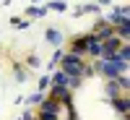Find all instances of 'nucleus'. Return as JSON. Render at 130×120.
Listing matches in <instances>:
<instances>
[{"mask_svg": "<svg viewBox=\"0 0 130 120\" xmlns=\"http://www.w3.org/2000/svg\"><path fill=\"white\" fill-rule=\"evenodd\" d=\"M42 99H44V94H42V91H37V94H31V97H29V104H39Z\"/></svg>", "mask_w": 130, "mask_h": 120, "instance_id": "obj_13", "label": "nucleus"}, {"mask_svg": "<svg viewBox=\"0 0 130 120\" xmlns=\"http://www.w3.org/2000/svg\"><path fill=\"white\" fill-rule=\"evenodd\" d=\"M39 110H42V112L60 115V102H57V99H52V97H47V99H42V102H39Z\"/></svg>", "mask_w": 130, "mask_h": 120, "instance_id": "obj_7", "label": "nucleus"}, {"mask_svg": "<svg viewBox=\"0 0 130 120\" xmlns=\"http://www.w3.org/2000/svg\"><path fill=\"white\" fill-rule=\"evenodd\" d=\"M107 24L109 26H120V24H127V8H117L107 16Z\"/></svg>", "mask_w": 130, "mask_h": 120, "instance_id": "obj_5", "label": "nucleus"}, {"mask_svg": "<svg viewBox=\"0 0 130 120\" xmlns=\"http://www.w3.org/2000/svg\"><path fill=\"white\" fill-rule=\"evenodd\" d=\"M120 47H122V39H120V37H115V34H112V37H107V39L102 42V58L115 55V52L120 50Z\"/></svg>", "mask_w": 130, "mask_h": 120, "instance_id": "obj_3", "label": "nucleus"}, {"mask_svg": "<svg viewBox=\"0 0 130 120\" xmlns=\"http://www.w3.org/2000/svg\"><path fill=\"white\" fill-rule=\"evenodd\" d=\"M86 55H102V42L94 34H86Z\"/></svg>", "mask_w": 130, "mask_h": 120, "instance_id": "obj_6", "label": "nucleus"}, {"mask_svg": "<svg viewBox=\"0 0 130 120\" xmlns=\"http://www.w3.org/2000/svg\"><path fill=\"white\" fill-rule=\"evenodd\" d=\"M60 58H62V52L57 50V52H55V55H52V60H50V65H57V63H60Z\"/></svg>", "mask_w": 130, "mask_h": 120, "instance_id": "obj_16", "label": "nucleus"}, {"mask_svg": "<svg viewBox=\"0 0 130 120\" xmlns=\"http://www.w3.org/2000/svg\"><path fill=\"white\" fill-rule=\"evenodd\" d=\"M37 120H60V115H52V112H42V110H39Z\"/></svg>", "mask_w": 130, "mask_h": 120, "instance_id": "obj_12", "label": "nucleus"}, {"mask_svg": "<svg viewBox=\"0 0 130 120\" xmlns=\"http://www.w3.org/2000/svg\"><path fill=\"white\" fill-rule=\"evenodd\" d=\"M107 94H109L112 99H115L117 94H120V84H117L115 78H109V81H107Z\"/></svg>", "mask_w": 130, "mask_h": 120, "instance_id": "obj_11", "label": "nucleus"}, {"mask_svg": "<svg viewBox=\"0 0 130 120\" xmlns=\"http://www.w3.org/2000/svg\"><path fill=\"white\" fill-rule=\"evenodd\" d=\"M60 71L68 73L70 78H83V76H91L94 73V68H89V65L83 63V58L73 55V52H68V55L60 58Z\"/></svg>", "mask_w": 130, "mask_h": 120, "instance_id": "obj_1", "label": "nucleus"}, {"mask_svg": "<svg viewBox=\"0 0 130 120\" xmlns=\"http://www.w3.org/2000/svg\"><path fill=\"white\" fill-rule=\"evenodd\" d=\"M44 37H47L50 45H55V47H57V45H62V39H65L60 29H47V34H44Z\"/></svg>", "mask_w": 130, "mask_h": 120, "instance_id": "obj_9", "label": "nucleus"}, {"mask_svg": "<svg viewBox=\"0 0 130 120\" xmlns=\"http://www.w3.org/2000/svg\"><path fill=\"white\" fill-rule=\"evenodd\" d=\"M117 34H120V39H127V24H120V26H117Z\"/></svg>", "mask_w": 130, "mask_h": 120, "instance_id": "obj_14", "label": "nucleus"}, {"mask_svg": "<svg viewBox=\"0 0 130 120\" xmlns=\"http://www.w3.org/2000/svg\"><path fill=\"white\" fill-rule=\"evenodd\" d=\"M68 120H78V115L73 112V107H70V115H68Z\"/></svg>", "mask_w": 130, "mask_h": 120, "instance_id": "obj_20", "label": "nucleus"}, {"mask_svg": "<svg viewBox=\"0 0 130 120\" xmlns=\"http://www.w3.org/2000/svg\"><path fill=\"white\" fill-rule=\"evenodd\" d=\"M70 52H73V55H78V58H83V55H86V37H75L73 45H70Z\"/></svg>", "mask_w": 130, "mask_h": 120, "instance_id": "obj_8", "label": "nucleus"}, {"mask_svg": "<svg viewBox=\"0 0 130 120\" xmlns=\"http://www.w3.org/2000/svg\"><path fill=\"white\" fill-rule=\"evenodd\" d=\"M26 65H29V68H37V65H39V58H37V55H31V58L26 60Z\"/></svg>", "mask_w": 130, "mask_h": 120, "instance_id": "obj_15", "label": "nucleus"}, {"mask_svg": "<svg viewBox=\"0 0 130 120\" xmlns=\"http://www.w3.org/2000/svg\"><path fill=\"white\" fill-rule=\"evenodd\" d=\"M47 84H50V76H44V78L39 81V89H47Z\"/></svg>", "mask_w": 130, "mask_h": 120, "instance_id": "obj_19", "label": "nucleus"}, {"mask_svg": "<svg viewBox=\"0 0 130 120\" xmlns=\"http://www.w3.org/2000/svg\"><path fill=\"white\" fill-rule=\"evenodd\" d=\"M31 120H37V117H31Z\"/></svg>", "mask_w": 130, "mask_h": 120, "instance_id": "obj_21", "label": "nucleus"}, {"mask_svg": "<svg viewBox=\"0 0 130 120\" xmlns=\"http://www.w3.org/2000/svg\"><path fill=\"white\" fill-rule=\"evenodd\" d=\"M107 78H117V76H122L125 73V68L127 65L125 63H120L117 60V55H109V58H104V60H99V65H96Z\"/></svg>", "mask_w": 130, "mask_h": 120, "instance_id": "obj_2", "label": "nucleus"}, {"mask_svg": "<svg viewBox=\"0 0 130 120\" xmlns=\"http://www.w3.org/2000/svg\"><path fill=\"white\" fill-rule=\"evenodd\" d=\"M91 34H94L96 39H99V42H104L107 37H112V34H115V26H109L107 21H99V24H96V26L91 29Z\"/></svg>", "mask_w": 130, "mask_h": 120, "instance_id": "obj_4", "label": "nucleus"}, {"mask_svg": "<svg viewBox=\"0 0 130 120\" xmlns=\"http://www.w3.org/2000/svg\"><path fill=\"white\" fill-rule=\"evenodd\" d=\"M44 13V8H29V16H42Z\"/></svg>", "mask_w": 130, "mask_h": 120, "instance_id": "obj_17", "label": "nucleus"}, {"mask_svg": "<svg viewBox=\"0 0 130 120\" xmlns=\"http://www.w3.org/2000/svg\"><path fill=\"white\" fill-rule=\"evenodd\" d=\"M112 107H115L120 115H127V97H115V99H112Z\"/></svg>", "mask_w": 130, "mask_h": 120, "instance_id": "obj_10", "label": "nucleus"}, {"mask_svg": "<svg viewBox=\"0 0 130 120\" xmlns=\"http://www.w3.org/2000/svg\"><path fill=\"white\" fill-rule=\"evenodd\" d=\"M52 8H55V10H65V3H62V0H57V3H52Z\"/></svg>", "mask_w": 130, "mask_h": 120, "instance_id": "obj_18", "label": "nucleus"}]
</instances>
